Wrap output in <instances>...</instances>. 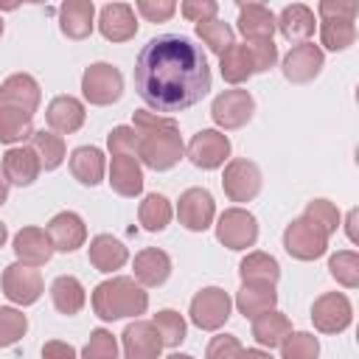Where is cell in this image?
<instances>
[{
  "label": "cell",
  "mask_w": 359,
  "mask_h": 359,
  "mask_svg": "<svg viewBox=\"0 0 359 359\" xmlns=\"http://www.w3.org/2000/svg\"><path fill=\"white\" fill-rule=\"evenodd\" d=\"M213 216H216V202L210 196L208 188H188L180 194V202H177V219L185 230L191 233H202L213 224Z\"/></svg>",
  "instance_id": "obj_13"
},
{
  "label": "cell",
  "mask_w": 359,
  "mask_h": 359,
  "mask_svg": "<svg viewBox=\"0 0 359 359\" xmlns=\"http://www.w3.org/2000/svg\"><path fill=\"white\" fill-rule=\"evenodd\" d=\"M283 250L297 261H317L328 250V236L306 216H297L283 230Z\"/></svg>",
  "instance_id": "obj_5"
},
{
  "label": "cell",
  "mask_w": 359,
  "mask_h": 359,
  "mask_svg": "<svg viewBox=\"0 0 359 359\" xmlns=\"http://www.w3.org/2000/svg\"><path fill=\"white\" fill-rule=\"evenodd\" d=\"M182 154H185V143H182L177 123L137 132V160L146 168L168 171L182 160Z\"/></svg>",
  "instance_id": "obj_3"
},
{
  "label": "cell",
  "mask_w": 359,
  "mask_h": 359,
  "mask_svg": "<svg viewBox=\"0 0 359 359\" xmlns=\"http://www.w3.org/2000/svg\"><path fill=\"white\" fill-rule=\"evenodd\" d=\"M109 188L118 194V196H140L143 191V168H140V160L137 157H129V154H112V163H109Z\"/></svg>",
  "instance_id": "obj_21"
},
{
  "label": "cell",
  "mask_w": 359,
  "mask_h": 359,
  "mask_svg": "<svg viewBox=\"0 0 359 359\" xmlns=\"http://www.w3.org/2000/svg\"><path fill=\"white\" fill-rule=\"evenodd\" d=\"M196 36L208 45L210 53L222 56L230 45H233V28L222 20H208V22H196Z\"/></svg>",
  "instance_id": "obj_39"
},
{
  "label": "cell",
  "mask_w": 359,
  "mask_h": 359,
  "mask_svg": "<svg viewBox=\"0 0 359 359\" xmlns=\"http://www.w3.org/2000/svg\"><path fill=\"white\" fill-rule=\"evenodd\" d=\"M81 95L93 107H109L123 95V76L109 62H95L81 73Z\"/></svg>",
  "instance_id": "obj_4"
},
{
  "label": "cell",
  "mask_w": 359,
  "mask_h": 359,
  "mask_svg": "<svg viewBox=\"0 0 359 359\" xmlns=\"http://www.w3.org/2000/svg\"><path fill=\"white\" fill-rule=\"evenodd\" d=\"M247 53H250V62H252V70L255 73H266L269 67H275L278 62V45L272 39H250L244 42Z\"/></svg>",
  "instance_id": "obj_45"
},
{
  "label": "cell",
  "mask_w": 359,
  "mask_h": 359,
  "mask_svg": "<svg viewBox=\"0 0 359 359\" xmlns=\"http://www.w3.org/2000/svg\"><path fill=\"white\" fill-rule=\"evenodd\" d=\"M353 222H356V210H351V213H348V236H351V241H356V233H353Z\"/></svg>",
  "instance_id": "obj_54"
},
{
  "label": "cell",
  "mask_w": 359,
  "mask_h": 359,
  "mask_svg": "<svg viewBox=\"0 0 359 359\" xmlns=\"http://www.w3.org/2000/svg\"><path fill=\"white\" fill-rule=\"evenodd\" d=\"M182 17L191 20V22H208V20H216V11H219V3L216 0H185L180 6Z\"/></svg>",
  "instance_id": "obj_49"
},
{
  "label": "cell",
  "mask_w": 359,
  "mask_h": 359,
  "mask_svg": "<svg viewBox=\"0 0 359 359\" xmlns=\"http://www.w3.org/2000/svg\"><path fill=\"white\" fill-rule=\"evenodd\" d=\"M275 303H278L275 286H264V283H241V289L236 294V309L247 320H255L258 314L275 309Z\"/></svg>",
  "instance_id": "obj_31"
},
{
  "label": "cell",
  "mask_w": 359,
  "mask_h": 359,
  "mask_svg": "<svg viewBox=\"0 0 359 359\" xmlns=\"http://www.w3.org/2000/svg\"><path fill=\"white\" fill-rule=\"evenodd\" d=\"M303 216H306L311 224H317L325 236H334L337 227H339V210H337V205L328 202V199H311V202L306 205Z\"/></svg>",
  "instance_id": "obj_43"
},
{
  "label": "cell",
  "mask_w": 359,
  "mask_h": 359,
  "mask_svg": "<svg viewBox=\"0 0 359 359\" xmlns=\"http://www.w3.org/2000/svg\"><path fill=\"white\" fill-rule=\"evenodd\" d=\"M121 342H123L126 359H160V351H163V339L149 320L129 323L121 334Z\"/></svg>",
  "instance_id": "obj_15"
},
{
  "label": "cell",
  "mask_w": 359,
  "mask_h": 359,
  "mask_svg": "<svg viewBox=\"0 0 359 359\" xmlns=\"http://www.w3.org/2000/svg\"><path fill=\"white\" fill-rule=\"evenodd\" d=\"M174 210H171V202L163 196V194H146L140 208H137V219L143 224V230L149 233H160L168 227Z\"/></svg>",
  "instance_id": "obj_35"
},
{
  "label": "cell",
  "mask_w": 359,
  "mask_h": 359,
  "mask_svg": "<svg viewBox=\"0 0 359 359\" xmlns=\"http://www.w3.org/2000/svg\"><path fill=\"white\" fill-rule=\"evenodd\" d=\"M34 135V115L14 109V107H0V143H22L25 137Z\"/></svg>",
  "instance_id": "obj_36"
},
{
  "label": "cell",
  "mask_w": 359,
  "mask_h": 359,
  "mask_svg": "<svg viewBox=\"0 0 359 359\" xmlns=\"http://www.w3.org/2000/svg\"><path fill=\"white\" fill-rule=\"evenodd\" d=\"M292 334V323L283 311L278 309H269L264 314H258L252 320V339L261 345V348H280V342Z\"/></svg>",
  "instance_id": "obj_27"
},
{
  "label": "cell",
  "mask_w": 359,
  "mask_h": 359,
  "mask_svg": "<svg viewBox=\"0 0 359 359\" xmlns=\"http://www.w3.org/2000/svg\"><path fill=\"white\" fill-rule=\"evenodd\" d=\"M98 31L109 42H129L137 34L135 8L129 3H107L98 14Z\"/></svg>",
  "instance_id": "obj_17"
},
{
  "label": "cell",
  "mask_w": 359,
  "mask_h": 359,
  "mask_svg": "<svg viewBox=\"0 0 359 359\" xmlns=\"http://www.w3.org/2000/svg\"><path fill=\"white\" fill-rule=\"evenodd\" d=\"M0 171H3V177H6L8 185L25 188V185H34L36 182L42 165H39V157H36V151L31 146H11L3 154V168Z\"/></svg>",
  "instance_id": "obj_18"
},
{
  "label": "cell",
  "mask_w": 359,
  "mask_h": 359,
  "mask_svg": "<svg viewBox=\"0 0 359 359\" xmlns=\"http://www.w3.org/2000/svg\"><path fill=\"white\" fill-rule=\"evenodd\" d=\"M84 115H87L84 104L79 98H73V95H56L45 109V121H48L50 132H56V135L79 132L81 123H84Z\"/></svg>",
  "instance_id": "obj_22"
},
{
  "label": "cell",
  "mask_w": 359,
  "mask_h": 359,
  "mask_svg": "<svg viewBox=\"0 0 359 359\" xmlns=\"http://www.w3.org/2000/svg\"><path fill=\"white\" fill-rule=\"evenodd\" d=\"M216 238L227 250H247L258 241V219L244 208H227L216 222Z\"/></svg>",
  "instance_id": "obj_7"
},
{
  "label": "cell",
  "mask_w": 359,
  "mask_h": 359,
  "mask_svg": "<svg viewBox=\"0 0 359 359\" xmlns=\"http://www.w3.org/2000/svg\"><path fill=\"white\" fill-rule=\"evenodd\" d=\"M53 252H56L53 241H50L48 230H42V227H22L14 236V255L25 266H42L50 261Z\"/></svg>",
  "instance_id": "obj_20"
},
{
  "label": "cell",
  "mask_w": 359,
  "mask_h": 359,
  "mask_svg": "<svg viewBox=\"0 0 359 359\" xmlns=\"http://www.w3.org/2000/svg\"><path fill=\"white\" fill-rule=\"evenodd\" d=\"M185 154L196 168L213 171V168L224 165V160L230 157V140L219 129H202L191 137V143L185 146Z\"/></svg>",
  "instance_id": "obj_12"
},
{
  "label": "cell",
  "mask_w": 359,
  "mask_h": 359,
  "mask_svg": "<svg viewBox=\"0 0 359 359\" xmlns=\"http://www.w3.org/2000/svg\"><path fill=\"white\" fill-rule=\"evenodd\" d=\"M241 353V342L238 337L233 334H219L208 342V351H205V359H238Z\"/></svg>",
  "instance_id": "obj_47"
},
{
  "label": "cell",
  "mask_w": 359,
  "mask_h": 359,
  "mask_svg": "<svg viewBox=\"0 0 359 359\" xmlns=\"http://www.w3.org/2000/svg\"><path fill=\"white\" fill-rule=\"evenodd\" d=\"M149 309V292L126 275H115L93 289V311L98 320L112 323L123 317H137Z\"/></svg>",
  "instance_id": "obj_2"
},
{
  "label": "cell",
  "mask_w": 359,
  "mask_h": 359,
  "mask_svg": "<svg viewBox=\"0 0 359 359\" xmlns=\"http://www.w3.org/2000/svg\"><path fill=\"white\" fill-rule=\"evenodd\" d=\"M104 171H107V163H104V154L101 149L95 146H79L70 151V174L81 182V185H98L104 180Z\"/></svg>",
  "instance_id": "obj_29"
},
{
  "label": "cell",
  "mask_w": 359,
  "mask_h": 359,
  "mask_svg": "<svg viewBox=\"0 0 359 359\" xmlns=\"http://www.w3.org/2000/svg\"><path fill=\"white\" fill-rule=\"evenodd\" d=\"M28 331V317L14 306H0V348L20 342Z\"/></svg>",
  "instance_id": "obj_42"
},
{
  "label": "cell",
  "mask_w": 359,
  "mask_h": 359,
  "mask_svg": "<svg viewBox=\"0 0 359 359\" xmlns=\"http://www.w3.org/2000/svg\"><path fill=\"white\" fill-rule=\"evenodd\" d=\"M238 31L244 39H272L275 34V14L261 3H244L238 6Z\"/></svg>",
  "instance_id": "obj_28"
},
{
  "label": "cell",
  "mask_w": 359,
  "mask_h": 359,
  "mask_svg": "<svg viewBox=\"0 0 359 359\" xmlns=\"http://www.w3.org/2000/svg\"><path fill=\"white\" fill-rule=\"evenodd\" d=\"M0 286H3V294L17 303V306H31L42 297V275L36 266H25V264H8L3 269V278H0Z\"/></svg>",
  "instance_id": "obj_10"
},
{
  "label": "cell",
  "mask_w": 359,
  "mask_h": 359,
  "mask_svg": "<svg viewBox=\"0 0 359 359\" xmlns=\"http://www.w3.org/2000/svg\"><path fill=\"white\" fill-rule=\"evenodd\" d=\"M320 42L328 50H345L356 42V25L353 20H339V17H328L320 20Z\"/></svg>",
  "instance_id": "obj_37"
},
{
  "label": "cell",
  "mask_w": 359,
  "mask_h": 359,
  "mask_svg": "<svg viewBox=\"0 0 359 359\" xmlns=\"http://www.w3.org/2000/svg\"><path fill=\"white\" fill-rule=\"evenodd\" d=\"M353 320V306L342 292H325L311 306V323L320 334H342Z\"/></svg>",
  "instance_id": "obj_11"
},
{
  "label": "cell",
  "mask_w": 359,
  "mask_h": 359,
  "mask_svg": "<svg viewBox=\"0 0 359 359\" xmlns=\"http://www.w3.org/2000/svg\"><path fill=\"white\" fill-rule=\"evenodd\" d=\"M81 359H118V342L107 328H95L81 351Z\"/></svg>",
  "instance_id": "obj_44"
},
{
  "label": "cell",
  "mask_w": 359,
  "mask_h": 359,
  "mask_svg": "<svg viewBox=\"0 0 359 359\" xmlns=\"http://www.w3.org/2000/svg\"><path fill=\"white\" fill-rule=\"evenodd\" d=\"M328 272L331 278L345 286V289H356L359 286V255L353 250H339L328 258Z\"/></svg>",
  "instance_id": "obj_38"
},
{
  "label": "cell",
  "mask_w": 359,
  "mask_h": 359,
  "mask_svg": "<svg viewBox=\"0 0 359 359\" xmlns=\"http://www.w3.org/2000/svg\"><path fill=\"white\" fill-rule=\"evenodd\" d=\"M323 65H325L323 48L314 45V42H300V45L289 48V53L280 62V70H283L286 81H292V84H309V81H314L320 76Z\"/></svg>",
  "instance_id": "obj_14"
},
{
  "label": "cell",
  "mask_w": 359,
  "mask_h": 359,
  "mask_svg": "<svg viewBox=\"0 0 359 359\" xmlns=\"http://www.w3.org/2000/svg\"><path fill=\"white\" fill-rule=\"evenodd\" d=\"M252 112H255V98L250 95V90H238V87L219 93L210 104V118L222 129H241L244 123L252 121Z\"/></svg>",
  "instance_id": "obj_9"
},
{
  "label": "cell",
  "mask_w": 359,
  "mask_h": 359,
  "mask_svg": "<svg viewBox=\"0 0 359 359\" xmlns=\"http://www.w3.org/2000/svg\"><path fill=\"white\" fill-rule=\"evenodd\" d=\"M238 275L241 283H264V286H275L280 278V264L269 255V252H247L238 264Z\"/></svg>",
  "instance_id": "obj_30"
},
{
  "label": "cell",
  "mask_w": 359,
  "mask_h": 359,
  "mask_svg": "<svg viewBox=\"0 0 359 359\" xmlns=\"http://www.w3.org/2000/svg\"><path fill=\"white\" fill-rule=\"evenodd\" d=\"M314 25H317V20H314V11L309 8V6H303V3H292V6H286L278 17H275V28L283 34V39H289V42H306L311 34H314Z\"/></svg>",
  "instance_id": "obj_25"
},
{
  "label": "cell",
  "mask_w": 359,
  "mask_h": 359,
  "mask_svg": "<svg viewBox=\"0 0 359 359\" xmlns=\"http://www.w3.org/2000/svg\"><path fill=\"white\" fill-rule=\"evenodd\" d=\"M233 300L222 286H205L191 300V323L202 331H219L230 320Z\"/></svg>",
  "instance_id": "obj_6"
},
{
  "label": "cell",
  "mask_w": 359,
  "mask_h": 359,
  "mask_svg": "<svg viewBox=\"0 0 359 359\" xmlns=\"http://www.w3.org/2000/svg\"><path fill=\"white\" fill-rule=\"evenodd\" d=\"M28 140H31V149L36 151L39 165H42L45 171H53V168H59V165L65 163L67 146H65V137H62V135H56V132H50V129H39V132H34Z\"/></svg>",
  "instance_id": "obj_34"
},
{
  "label": "cell",
  "mask_w": 359,
  "mask_h": 359,
  "mask_svg": "<svg viewBox=\"0 0 359 359\" xmlns=\"http://www.w3.org/2000/svg\"><path fill=\"white\" fill-rule=\"evenodd\" d=\"M135 8L143 14V20L149 22H165L174 17L177 11V3L174 0H137Z\"/></svg>",
  "instance_id": "obj_48"
},
{
  "label": "cell",
  "mask_w": 359,
  "mask_h": 359,
  "mask_svg": "<svg viewBox=\"0 0 359 359\" xmlns=\"http://www.w3.org/2000/svg\"><path fill=\"white\" fill-rule=\"evenodd\" d=\"M6 199H8V182H6V177H3V171H0V208L6 205Z\"/></svg>",
  "instance_id": "obj_53"
},
{
  "label": "cell",
  "mask_w": 359,
  "mask_h": 359,
  "mask_svg": "<svg viewBox=\"0 0 359 359\" xmlns=\"http://www.w3.org/2000/svg\"><path fill=\"white\" fill-rule=\"evenodd\" d=\"M6 238H8V230H6V224H3V222H0V247H3V244H6Z\"/></svg>",
  "instance_id": "obj_55"
},
{
  "label": "cell",
  "mask_w": 359,
  "mask_h": 359,
  "mask_svg": "<svg viewBox=\"0 0 359 359\" xmlns=\"http://www.w3.org/2000/svg\"><path fill=\"white\" fill-rule=\"evenodd\" d=\"M48 236L53 241V250L59 252H76L79 247H84L87 241V227H84V219L73 210H62L56 213L50 222H48Z\"/></svg>",
  "instance_id": "obj_19"
},
{
  "label": "cell",
  "mask_w": 359,
  "mask_h": 359,
  "mask_svg": "<svg viewBox=\"0 0 359 359\" xmlns=\"http://www.w3.org/2000/svg\"><path fill=\"white\" fill-rule=\"evenodd\" d=\"M95 6L93 0H67L59 6V28L67 39H87L93 34Z\"/></svg>",
  "instance_id": "obj_23"
},
{
  "label": "cell",
  "mask_w": 359,
  "mask_h": 359,
  "mask_svg": "<svg viewBox=\"0 0 359 359\" xmlns=\"http://www.w3.org/2000/svg\"><path fill=\"white\" fill-rule=\"evenodd\" d=\"M50 300H53L56 311L73 317V314H79V311L84 309L87 294H84V286H81L79 278H73V275H59V278L50 283Z\"/></svg>",
  "instance_id": "obj_32"
},
{
  "label": "cell",
  "mask_w": 359,
  "mask_h": 359,
  "mask_svg": "<svg viewBox=\"0 0 359 359\" xmlns=\"http://www.w3.org/2000/svg\"><path fill=\"white\" fill-rule=\"evenodd\" d=\"M210 67L205 50L182 34L149 39L135 62V90L157 115H174L210 93Z\"/></svg>",
  "instance_id": "obj_1"
},
{
  "label": "cell",
  "mask_w": 359,
  "mask_h": 359,
  "mask_svg": "<svg viewBox=\"0 0 359 359\" xmlns=\"http://www.w3.org/2000/svg\"><path fill=\"white\" fill-rule=\"evenodd\" d=\"M39 101H42L39 84L28 73H11L0 84V107H14V109H22V112L34 115L39 109Z\"/></svg>",
  "instance_id": "obj_16"
},
{
  "label": "cell",
  "mask_w": 359,
  "mask_h": 359,
  "mask_svg": "<svg viewBox=\"0 0 359 359\" xmlns=\"http://www.w3.org/2000/svg\"><path fill=\"white\" fill-rule=\"evenodd\" d=\"M320 356V339L309 331H292L280 342V359H317Z\"/></svg>",
  "instance_id": "obj_41"
},
{
  "label": "cell",
  "mask_w": 359,
  "mask_h": 359,
  "mask_svg": "<svg viewBox=\"0 0 359 359\" xmlns=\"http://www.w3.org/2000/svg\"><path fill=\"white\" fill-rule=\"evenodd\" d=\"M42 359H76V348L62 339H50L42 345Z\"/></svg>",
  "instance_id": "obj_51"
},
{
  "label": "cell",
  "mask_w": 359,
  "mask_h": 359,
  "mask_svg": "<svg viewBox=\"0 0 359 359\" xmlns=\"http://www.w3.org/2000/svg\"><path fill=\"white\" fill-rule=\"evenodd\" d=\"M317 14H320V20H328V17L353 20V17H356V3H337V0H323V3L317 6Z\"/></svg>",
  "instance_id": "obj_50"
},
{
  "label": "cell",
  "mask_w": 359,
  "mask_h": 359,
  "mask_svg": "<svg viewBox=\"0 0 359 359\" xmlns=\"http://www.w3.org/2000/svg\"><path fill=\"white\" fill-rule=\"evenodd\" d=\"M151 325L157 328V334H160V339H163V348H165V345H168V348H177V345L185 339V320H182V314L174 311V309L157 311L154 320H151Z\"/></svg>",
  "instance_id": "obj_40"
},
{
  "label": "cell",
  "mask_w": 359,
  "mask_h": 359,
  "mask_svg": "<svg viewBox=\"0 0 359 359\" xmlns=\"http://www.w3.org/2000/svg\"><path fill=\"white\" fill-rule=\"evenodd\" d=\"M87 255H90V264L98 269V272H115L121 269L126 261H129V250L121 238L109 236V233H101L90 241L87 247Z\"/></svg>",
  "instance_id": "obj_26"
},
{
  "label": "cell",
  "mask_w": 359,
  "mask_h": 359,
  "mask_svg": "<svg viewBox=\"0 0 359 359\" xmlns=\"http://www.w3.org/2000/svg\"><path fill=\"white\" fill-rule=\"evenodd\" d=\"M132 269H135V280L140 286H163L171 275V258H168V252H163L157 247H146L135 255Z\"/></svg>",
  "instance_id": "obj_24"
},
{
  "label": "cell",
  "mask_w": 359,
  "mask_h": 359,
  "mask_svg": "<svg viewBox=\"0 0 359 359\" xmlns=\"http://www.w3.org/2000/svg\"><path fill=\"white\" fill-rule=\"evenodd\" d=\"M222 188L230 202H252L261 194V168L247 157H236L224 165Z\"/></svg>",
  "instance_id": "obj_8"
},
{
  "label": "cell",
  "mask_w": 359,
  "mask_h": 359,
  "mask_svg": "<svg viewBox=\"0 0 359 359\" xmlns=\"http://www.w3.org/2000/svg\"><path fill=\"white\" fill-rule=\"evenodd\" d=\"M238 359H272L269 351H261V348H241Z\"/></svg>",
  "instance_id": "obj_52"
},
{
  "label": "cell",
  "mask_w": 359,
  "mask_h": 359,
  "mask_svg": "<svg viewBox=\"0 0 359 359\" xmlns=\"http://www.w3.org/2000/svg\"><path fill=\"white\" fill-rule=\"evenodd\" d=\"M107 149L109 154H129L137 157V132L132 126H115L107 135Z\"/></svg>",
  "instance_id": "obj_46"
},
{
  "label": "cell",
  "mask_w": 359,
  "mask_h": 359,
  "mask_svg": "<svg viewBox=\"0 0 359 359\" xmlns=\"http://www.w3.org/2000/svg\"><path fill=\"white\" fill-rule=\"evenodd\" d=\"M219 73H222V79L227 81V84H244V81H250L252 76H255V70H252V62H250V53H247V48L244 45H230L222 56H219Z\"/></svg>",
  "instance_id": "obj_33"
},
{
  "label": "cell",
  "mask_w": 359,
  "mask_h": 359,
  "mask_svg": "<svg viewBox=\"0 0 359 359\" xmlns=\"http://www.w3.org/2000/svg\"><path fill=\"white\" fill-rule=\"evenodd\" d=\"M0 36H3V20H0Z\"/></svg>",
  "instance_id": "obj_57"
},
{
  "label": "cell",
  "mask_w": 359,
  "mask_h": 359,
  "mask_svg": "<svg viewBox=\"0 0 359 359\" xmlns=\"http://www.w3.org/2000/svg\"><path fill=\"white\" fill-rule=\"evenodd\" d=\"M165 359H194V356H188V353H171V356H165Z\"/></svg>",
  "instance_id": "obj_56"
}]
</instances>
